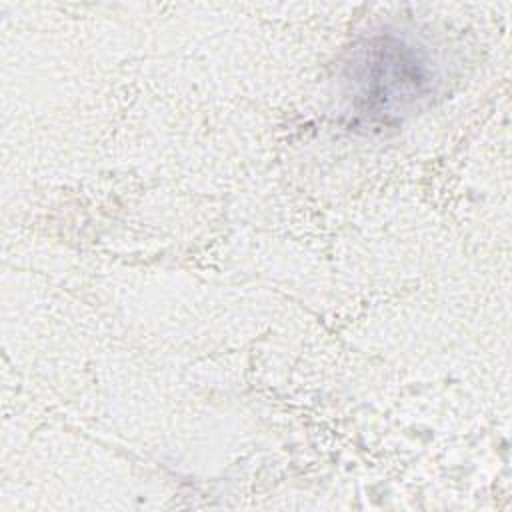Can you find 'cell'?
Listing matches in <instances>:
<instances>
[{
	"label": "cell",
	"mask_w": 512,
	"mask_h": 512,
	"mask_svg": "<svg viewBox=\"0 0 512 512\" xmlns=\"http://www.w3.org/2000/svg\"><path fill=\"white\" fill-rule=\"evenodd\" d=\"M346 82L356 120L388 126L432 94L434 68L420 46L380 34L356 48Z\"/></svg>",
	"instance_id": "obj_1"
}]
</instances>
